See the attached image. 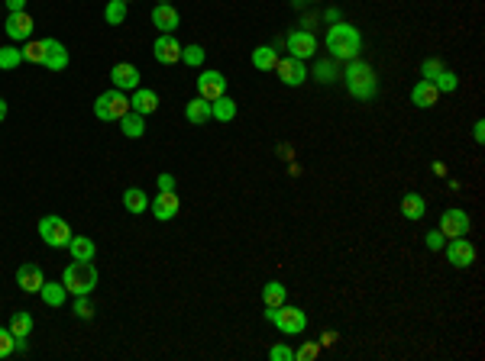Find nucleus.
Listing matches in <instances>:
<instances>
[{
    "instance_id": "obj_1",
    "label": "nucleus",
    "mask_w": 485,
    "mask_h": 361,
    "mask_svg": "<svg viewBox=\"0 0 485 361\" xmlns=\"http://www.w3.org/2000/svg\"><path fill=\"white\" fill-rule=\"evenodd\" d=\"M323 49L330 52L333 62H353L363 52V33L356 26H350V23L337 20L327 29V36H323Z\"/></svg>"
},
{
    "instance_id": "obj_2",
    "label": "nucleus",
    "mask_w": 485,
    "mask_h": 361,
    "mask_svg": "<svg viewBox=\"0 0 485 361\" xmlns=\"http://www.w3.org/2000/svg\"><path fill=\"white\" fill-rule=\"evenodd\" d=\"M343 84H346V94H350L353 100H363V104L379 94V77H375V68L369 62H363V58L346 62Z\"/></svg>"
},
{
    "instance_id": "obj_3",
    "label": "nucleus",
    "mask_w": 485,
    "mask_h": 361,
    "mask_svg": "<svg viewBox=\"0 0 485 361\" xmlns=\"http://www.w3.org/2000/svg\"><path fill=\"white\" fill-rule=\"evenodd\" d=\"M98 281H100V274H98V268H94V262H71L68 268L62 271V284L71 297H91Z\"/></svg>"
},
{
    "instance_id": "obj_4",
    "label": "nucleus",
    "mask_w": 485,
    "mask_h": 361,
    "mask_svg": "<svg viewBox=\"0 0 485 361\" xmlns=\"http://www.w3.org/2000/svg\"><path fill=\"white\" fill-rule=\"evenodd\" d=\"M266 320L272 323L281 335H301L304 329H308V313H304L301 306H288V303L266 306Z\"/></svg>"
},
{
    "instance_id": "obj_5",
    "label": "nucleus",
    "mask_w": 485,
    "mask_h": 361,
    "mask_svg": "<svg viewBox=\"0 0 485 361\" xmlns=\"http://www.w3.org/2000/svg\"><path fill=\"white\" fill-rule=\"evenodd\" d=\"M123 113H130V97L127 90H104V94H98V100H94V117L100 119V123H117Z\"/></svg>"
},
{
    "instance_id": "obj_6",
    "label": "nucleus",
    "mask_w": 485,
    "mask_h": 361,
    "mask_svg": "<svg viewBox=\"0 0 485 361\" xmlns=\"http://www.w3.org/2000/svg\"><path fill=\"white\" fill-rule=\"evenodd\" d=\"M71 236H75V232H71V226L62 220V216L49 213V216L39 220V239H43L49 249H68Z\"/></svg>"
},
{
    "instance_id": "obj_7",
    "label": "nucleus",
    "mask_w": 485,
    "mask_h": 361,
    "mask_svg": "<svg viewBox=\"0 0 485 361\" xmlns=\"http://www.w3.org/2000/svg\"><path fill=\"white\" fill-rule=\"evenodd\" d=\"M443 252H447V262H450L453 268H469V264L476 262V245H472L466 236L447 239V242H443Z\"/></svg>"
},
{
    "instance_id": "obj_8",
    "label": "nucleus",
    "mask_w": 485,
    "mask_h": 361,
    "mask_svg": "<svg viewBox=\"0 0 485 361\" xmlns=\"http://www.w3.org/2000/svg\"><path fill=\"white\" fill-rule=\"evenodd\" d=\"M275 75H278V81L285 84V87H301V84L308 81V65L291 55L278 58V62H275Z\"/></svg>"
},
{
    "instance_id": "obj_9",
    "label": "nucleus",
    "mask_w": 485,
    "mask_h": 361,
    "mask_svg": "<svg viewBox=\"0 0 485 361\" xmlns=\"http://www.w3.org/2000/svg\"><path fill=\"white\" fill-rule=\"evenodd\" d=\"M178 210H182V197H178L175 190H155V200H149V213L159 222L175 220Z\"/></svg>"
},
{
    "instance_id": "obj_10",
    "label": "nucleus",
    "mask_w": 485,
    "mask_h": 361,
    "mask_svg": "<svg viewBox=\"0 0 485 361\" xmlns=\"http://www.w3.org/2000/svg\"><path fill=\"white\" fill-rule=\"evenodd\" d=\"M469 226H472L469 213H466V210H459V207H450V210H443V213H440V232H443V239L466 236V232H469Z\"/></svg>"
},
{
    "instance_id": "obj_11",
    "label": "nucleus",
    "mask_w": 485,
    "mask_h": 361,
    "mask_svg": "<svg viewBox=\"0 0 485 361\" xmlns=\"http://www.w3.org/2000/svg\"><path fill=\"white\" fill-rule=\"evenodd\" d=\"M285 45H288L291 58H301V62H308V58L317 52V36L311 33V29H291V33L285 36Z\"/></svg>"
},
{
    "instance_id": "obj_12",
    "label": "nucleus",
    "mask_w": 485,
    "mask_h": 361,
    "mask_svg": "<svg viewBox=\"0 0 485 361\" xmlns=\"http://www.w3.org/2000/svg\"><path fill=\"white\" fill-rule=\"evenodd\" d=\"M224 94H226V77H224V71L207 68V71H201V75H197V97L217 100V97H224Z\"/></svg>"
},
{
    "instance_id": "obj_13",
    "label": "nucleus",
    "mask_w": 485,
    "mask_h": 361,
    "mask_svg": "<svg viewBox=\"0 0 485 361\" xmlns=\"http://www.w3.org/2000/svg\"><path fill=\"white\" fill-rule=\"evenodd\" d=\"M152 55H155V62H159V65H178V62H182V42H178L172 33L155 36Z\"/></svg>"
},
{
    "instance_id": "obj_14",
    "label": "nucleus",
    "mask_w": 485,
    "mask_h": 361,
    "mask_svg": "<svg viewBox=\"0 0 485 361\" xmlns=\"http://www.w3.org/2000/svg\"><path fill=\"white\" fill-rule=\"evenodd\" d=\"M10 333H14V352H20V355H26V348H29V339L26 335L33 333V316H29L26 310H16L14 316H10Z\"/></svg>"
},
{
    "instance_id": "obj_15",
    "label": "nucleus",
    "mask_w": 485,
    "mask_h": 361,
    "mask_svg": "<svg viewBox=\"0 0 485 361\" xmlns=\"http://www.w3.org/2000/svg\"><path fill=\"white\" fill-rule=\"evenodd\" d=\"M4 29H7V39L26 42V39H33L36 23H33V16L23 10V14H7V23H4Z\"/></svg>"
},
{
    "instance_id": "obj_16",
    "label": "nucleus",
    "mask_w": 485,
    "mask_h": 361,
    "mask_svg": "<svg viewBox=\"0 0 485 361\" xmlns=\"http://www.w3.org/2000/svg\"><path fill=\"white\" fill-rule=\"evenodd\" d=\"M110 81L117 90H130V94H133V90L140 87V68L130 62H117L110 68Z\"/></svg>"
},
{
    "instance_id": "obj_17",
    "label": "nucleus",
    "mask_w": 485,
    "mask_h": 361,
    "mask_svg": "<svg viewBox=\"0 0 485 361\" xmlns=\"http://www.w3.org/2000/svg\"><path fill=\"white\" fill-rule=\"evenodd\" d=\"M43 281H46V274H43V268H39V264L26 262V264H20V268H16V287H20L23 293H39Z\"/></svg>"
},
{
    "instance_id": "obj_18",
    "label": "nucleus",
    "mask_w": 485,
    "mask_h": 361,
    "mask_svg": "<svg viewBox=\"0 0 485 361\" xmlns=\"http://www.w3.org/2000/svg\"><path fill=\"white\" fill-rule=\"evenodd\" d=\"M152 26L159 33H175L182 26V14H178L172 4H155L152 7Z\"/></svg>"
},
{
    "instance_id": "obj_19",
    "label": "nucleus",
    "mask_w": 485,
    "mask_h": 361,
    "mask_svg": "<svg viewBox=\"0 0 485 361\" xmlns=\"http://www.w3.org/2000/svg\"><path fill=\"white\" fill-rule=\"evenodd\" d=\"M43 68H49V71H65L68 68V49H65V42H58V39H46V62H43Z\"/></svg>"
},
{
    "instance_id": "obj_20",
    "label": "nucleus",
    "mask_w": 485,
    "mask_h": 361,
    "mask_svg": "<svg viewBox=\"0 0 485 361\" xmlns=\"http://www.w3.org/2000/svg\"><path fill=\"white\" fill-rule=\"evenodd\" d=\"M437 100H440V90H437L430 81H424V77L414 84V87H411V104H414L417 110H430Z\"/></svg>"
},
{
    "instance_id": "obj_21",
    "label": "nucleus",
    "mask_w": 485,
    "mask_h": 361,
    "mask_svg": "<svg viewBox=\"0 0 485 361\" xmlns=\"http://www.w3.org/2000/svg\"><path fill=\"white\" fill-rule=\"evenodd\" d=\"M130 110L142 113V117H149V113L159 110V94L149 87H136L133 94H130Z\"/></svg>"
},
{
    "instance_id": "obj_22",
    "label": "nucleus",
    "mask_w": 485,
    "mask_h": 361,
    "mask_svg": "<svg viewBox=\"0 0 485 361\" xmlns=\"http://www.w3.org/2000/svg\"><path fill=\"white\" fill-rule=\"evenodd\" d=\"M117 123H120V132H123L127 139H142V136H146V117H142V113H136V110L123 113Z\"/></svg>"
},
{
    "instance_id": "obj_23",
    "label": "nucleus",
    "mask_w": 485,
    "mask_h": 361,
    "mask_svg": "<svg viewBox=\"0 0 485 361\" xmlns=\"http://www.w3.org/2000/svg\"><path fill=\"white\" fill-rule=\"evenodd\" d=\"M424 213H427V200H424L421 194H405L401 197V216L405 220H411V222H417V220H424Z\"/></svg>"
},
{
    "instance_id": "obj_24",
    "label": "nucleus",
    "mask_w": 485,
    "mask_h": 361,
    "mask_svg": "<svg viewBox=\"0 0 485 361\" xmlns=\"http://www.w3.org/2000/svg\"><path fill=\"white\" fill-rule=\"evenodd\" d=\"M184 119L194 126H204L207 119H211V100H204V97L188 100V104H184Z\"/></svg>"
},
{
    "instance_id": "obj_25",
    "label": "nucleus",
    "mask_w": 485,
    "mask_h": 361,
    "mask_svg": "<svg viewBox=\"0 0 485 361\" xmlns=\"http://www.w3.org/2000/svg\"><path fill=\"white\" fill-rule=\"evenodd\" d=\"M68 252H71V258H75V262H94L98 245H94V239H88V236H71Z\"/></svg>"
},
{
    "instance_id": "obj_26",
    "label": "nucleus",
    "mask_w": 485,
    "mask_h": 361,
    "mask_svg": "<svg viewBox=\"0 0 485 361\" xmlns=\"http://www.w3.org/2000/svg\"><path fill=\"white\" fill-rule=\"evenodd\" d=\"M39 297H43L46 306H62L65 300H68V291H65L62 281H43V287H39Z\"/></svg>"
},
{
    "instance_id": "obj_27",
    "label": "nucleus",
    "mask_w": 485,
    "mask_h": 361,
    "mask_svg": "<svg viewBox=\"0 0 485 361\" xmlns=\"http://www.w3.org/2000/svg\"><path fill=\"white\" fill-rule=\"evenodd\" d=\"M123 207H127V213H133V216L146 213V210H149L146 190H142V188H127V190H123Z\"/></svg>"
},
{
    "instance_id": "obj_28",
    "label": "nucleus",
    "mask_w": 485,
    "mask_h": 361,
    "mask_svg": "<svg viewBox=\"0 0 485 361\" xmlns=\"http://www.w3.org/2000/svg\"><path fill=\"white\" fill-rule=\"evenodd\" d=\"M236 117V100L233 97H217L211 100V119H217V123H230V119Z\"/></svg>"
},
{
    "instance_id": "obj_29",
    "label": "nucleus",
    "mask_w": 485,
    "mask_h": 361,
    "mask_svg": "<svg viewBox=\"0 0 485 361\" xmlns=\"http://www.w3.org/2000/svg\"><path fill=\"white\" fill-rule=\"evenodd\" d=\"M20 52H23V62L43 65V62H46V39H26Z\"/></svg>"
},
{
    "instance_id": "obj_30",
    "label": "nucleus",
    "mask_w": 485,
    "mask_h": 361,
    "mask_svg": "<svg viewBox=\"0 0 485 361\" xmlns=\"http://www.w3.org/2000/svg\"><path fill=\"white\" fill-rule=\"evenodd\" d=\"M262 303H266V306L288 303V291H285V284H278V281H268V284L262 287Z\"/></svg>"
},
{
    "instance_id": "obj_31",
    "label": "nucleus",
    "mask_w": 485,
    "mask_h": 361,
    "mask_svg": "<svg viewBox=\"0 0 485 361\" xmlns=\"http://www.w3.org/2000/svg\"><path fill=\"white\" fill-rule=\"evenodd\" d=\"M127 14H130V4H127V0H107L104 23H110V26H120V23L127 20Z\"/></svg>"
},
{
    "instance_id": "obj_32",
    "label": "nucleus",
    "mask_w": 485,
    "mask_h": 361,
    "mask_svg": "<svg viewBox=\"0 0 485 361\" xmlns=\"http://www.w3.org/2000/svg\"><path fill=\"white\" fill-rule=\"evenodd\" d=\"M275 62H278V52H275L272 45H259V49L253 52V68H259V71H275Z\"/></svg>"
},
{
    "instance_id": "obj_33",
    "label": "nucleus",
    "mask_w": 485,
    "mask_h": 361,
    "mask_svg": "<svg viewBox=\"0 0 485 361\" xmlns=\"http://www.w3.org/2000/svg\"><path fill=\"white\" fill-rule=\"evenodd\" d=\"M23 65V52L16 45H0V71H14Z\"/></svg>"
},
{
    "instance_id": "obj_34",
    "label": "nucleus",
    "mask_w": 485,
    "mask_h": 361,
    "mask_svg": "<svg viewBox=\"0 0 485 361\" xmlns=\"http://www.w3.org/2000/svg\"><path fill=\"white\" fill-rule=\"evenodd\" d=\"M207 58V52L197 45V42H191V45H184L182 49V65H188V68H201Z\"/></svg>"
},
{
    "instance_id": "obj_35",
    "label": "nucleus",
    "mask_w": 485,
    "mask_h": 361,
    "mask_svg": "<svg viewBox=\"0 0 485 361\" xmlns=\"http://www.w3.org/2000/svg\"><path fill=\"white\" fill-rule=\"evenodd\" d=\"M430 84H434V87H437V90H440V94H453V90H457V87H459V77H457V75H453V71H450V68H443V71H440V75H437V77H434V81H430Z\"/></svg>"
},
{
    "instance_id": "obj_36",
    "label": "nucleus",
    "mask_w": 485,
    "mask_h": 361,
    "mask_svg": "<svg viewBox=\"0 0 485 361\" xmlns=\"http://www.w3.org/2000/svg\"><path fill=\"white\" fill-rule=\"evenodd\" d=\"M443 68H447V65H443L440 58H424V62H421V77H424V81H434Z\"/></svg>"
},
{
    "instance_id": "obj_37",
    "label": "nucleus",
    "mask_w": 485,
    "mask_h": 361,
    "mask_svg": "<svg viewBox=\"0 0 485 361\" xmlns=\"http://www.w3.org/2000/svg\"><path fill=\"white\" fill-rule=\"evenodd\" d=\"M314 75H317V81H320V84L337 81V68H333V62H317L314 65Z\"/></svg>"
},
{
    "instance_id": "obj_38",
    "label": "nucleus",
    "mask_w": 485,
    "mask_h": 361,
    "mask_svg": "<svg viewBox=\"0 0 485 361\" xmlns=\"http://www.w3.org/2000/svg\"><path fill=\"white\" fill-rule=\"evenodd\" d=\"M78 320H94V303L88 297H75V310H71Z\"/></svg>"
},
{
    "instance_id": "obj_39",
    "label": "nucleus",
    "mask_w": 485,
    "mask_h": 361,
    "mask_svg": "<svg viewBox=\"0 0 485 361\" xmlns=\"http://www.w3.org/2000/svg\"><path fill=\"white\" fill-rule=\"evenodd\" d=\"M268 358L272 361H295V348L285 345V342H278V345L268 348Z\"/></svg>"
},
{
    "instance_id": "obj_40",
    "label": "nucleus",
    "mask_w": 485,
    "mask_h": 361,
    "mask_svg": "<svg viewBox=\"0 0 485 361\" xmlns=\"http://www.w3.org/2000/svg\"><path fill=\"white\" fill-rule=\"evenodd\" d=\"M10 355H14V333L0 329V358H10Z\"/></svg>"
},
{
    "instance_id": "obj_41",
    "label": "nucleus",
    "mask_w": 485,
    "mask_h": 361,
    "mask_svg": "<svg viewBox=\"0 0 485 361\" xmlns=\"http://www.w3.org/2000/svg\"><path fill=\"white\" fill-rule=\"evenodd\" d=\"M317 352H320V345H317V342H308V345H301L295 352V361H314Z\"/></svg>"
},
{
    "instance_id": "obj_42",
    "label": "nucleus",
    "mask_w": 485,
    "mask_h": 361,
    "mask_svg": "<svg viewBox=\"0 0 485 361\" xmlns=\"http://www.w3.org/2000/svg\"><path fill=\"white\" fill-rule=\"evenodd\" d=\"M443 242H447V239H443V232H440V230H430L427 236H424V245H427L430 252H440V249H443Z\"/></svg>"
},
{
    "instance_id": "obj_43",
    "label": "nucleus",
    "mask_w": 485,
    "mask_h": 361,
    "mask_svg": "<svg viewBox=\"0 0 485 361\" xmlns=\"http://www.w3.org/2000/svg\"><path fill=\"white\" fill-rule=\"evenodd\" d=\"M178 188V180H175V174H169V171H162L159 178H155V190H175Z\"/></svg>"
},
{
    "instance_id": "obj_44",
    "label": "nucleus",
    "mask_w": 485,
    "mask_h": 361,
    "mask_svg": "<svg viewBox=\"0 0 485 361\" xmlns=\"http://www.w3.org/2000/svg\"><path fill=\"white\" fill-rule=\"evenodd\" d=\"M472 139H476L479 146L485 142V123H482V119H476V123H472Z\"/></svg>"
},
{
    "instance_id": "obj_45",
    "label": "nucleus",
    "mask_w": 485,
    "mask_h": 361,
    "mask_svg": "<svg viewBox=\"0 0 485 361\" xmlns=\"http://www.w3.org/2000/svg\"><path fill=\"white\" fill-rule=\"evenodd\" d=\"M7 10L10 14H23V10H26V0H7Z\"/></svg>"
},
{
    "instance_id": "obj_46",
    "label": "nucleus",
    "mask_w": 485,
    "mask_h": 361,
    "mask_svg": "<svg viewBox=\"0 0 485 361\" xmlns=\"http://www.w3.org/2000/svg\"><path fill=\"white\" fill-rule=\"evenodd\" d=\"M333 342H337V333H333V329H327V333L320 335V345H333Z\"/></svg>"
},
{
    "instance_id": "obj_47",
    "label": "nucleus",
    "mask_w": 485,
    "mask_h": 361,
    "mask_svg": "<svg viewBox=\"0 0 485 361\" xmlns=\"http://www.w3.org/2000/svg\"><path fill=\"white\" fill-rule=\"evenodd\" d=\"M430 171H434L437 178H443V174H447V165H443V161H434V165H430Z\"/></svg>"
},
{
    "instance_id": "obj_48",
    "label": "nucleus",
    "mask_w": 485,
    "mask_h": 361,
    "mask_svg": "<svg viewBox=\"0 0 485 361\" xmlns=\"http://www.w3.org/2000/svg\"><path fill=\"white\" fill-rule=\"evenodd\" d=\"M4 119H7V100L0 97V123H4Z\"/></svg>"
},
{
    "instance_id": "obj_49",
    "label": "nucleus",
    "mask_w": 485,
    "mask_h": 361,
    "mask_svg": "<svg viewBox=\"0 0 485 361\" xmlns=\"http://www.w3.org/2000/svg\"><path fill=\"white\" fill-rule=\"evenodd\" d=\"M298 4H317V0H298Z\"/></svg>"
},
{
    "instance_id": "obj_50",
    "label": "nucleus",
    "mask_w": 485,
    "mask_h": 361,
    "mask_svg": "<svg viewBox=\"0 0 485 361\" xmlns=\"http://www.w3.org/2000/svg\"><path fill=\"white\" fill-rule=\"evenodd\" d=\"M159 4H172V0H159Z\"/></svg>"
},
{
    "instance_id": "obj_51",
    "label": "nucleus",
    "mask_w": 485,
    "mask_h": 361,
    "mask_svg": "<svg viewBox=\"0 0 485 361\" xmlns=\"http://www.w3.org/2000/svg\"><path fill=\"white\" fill-rule=\"evenodd\" d=\"M127 4H130V0H127Z\"/></svg>"
}]
</instances>
